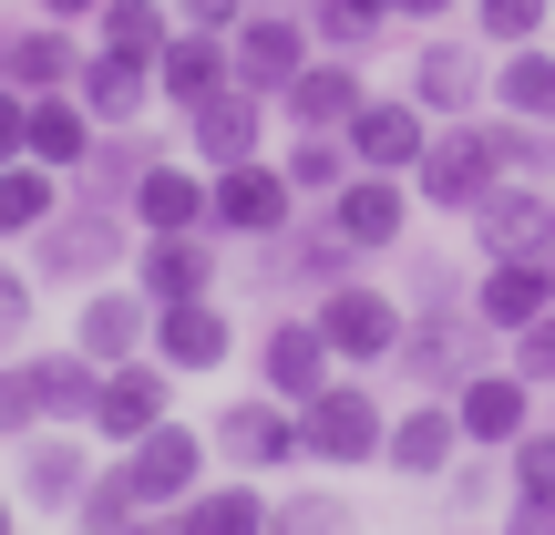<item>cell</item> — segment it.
Returning a JSON list of instances; mask_svg holds the SVG:
<instances>
[{"instance_id":"6da1fadb","label":"cell","mask_w":555,"mask_h":535,"mask_svg":"<svg viewBox=\"0 0 555 535\" xmlns=\"http://www.w3.org/2000/svg\"><path fill=\"white\" fill-rule=\"evenodd\" d=\"M494 186H504V155H494L483 124H442V135L422 144V165H412V196L442 206V217H474Z\"/></svg>"},{"instance_id":"7a4b0ae2","label":"cell","mask_w":555,"mask_h":535,"mask_svg":"<svg viewBox=\"0 0 555 535\" xmlns=\"http://www.w3.org/2000/svg\"><path fill=\"white\" fill-rule=\"evenodd\" d=\"M380 443H391V422H380V402L360 392V381H330V392L298 402V454L309 463H380Z\"/></svg>"},{"instance_id":"3957f363","label":"cell","mask_w":555,"mask_h":535,"mask_svg":"<svg viewBox=\"0 0 555 535\" xmlns=\"http://www.w3.org/2000/svg\"><path fill=\"white\" fill-rule=\"evenodd\" d=\"M288 206H298L288 165H268V155L217 165V176H206V238H278V227H288Z\"/></svg>"},{"instance_id":"277c9868","label":"cell","mask_w":555,"mask_h":535,"mask_svg":"<svg viewBox=\"0 0 555 535\" xmlns=\"http://www.w3.org/2000/svg\"><path fill=\"white\" fill-rule=\"evenodd\" d=\"M124 268V206H62L31 238V278H114Z\"/></svg>"},{"instance_id":"5b68a950","label":"cell","mask_w":555,"mask_h":535,"mask_svg":"<svg viewBox=\"0 0 555 535\" xmlns=\"http://www.w3.org/2000/svg\"><path fill=\"white\" fill-rule=\"evenodd\" d=\"M319 340H330V360H391L401 351V309L371 289V278H339V289H319Z\"/></svg>"},{"instance_id":"8992f818","label":"cell","mask_w":555,"mask_h":535,"mask_svg":"<svg viewBox=\"0 0 555 535\" xmlns=\"http://www.w3.org/2000/svg\"><path fill=\"white\" fill-rule=\"evenodd\" d=\"M401 227H412V176H371V165H350V186L330 196V238L350 247V258H380Z\"/></svg>"},{"instance_id":"52a82bcc","label":"cell","mask_w":555,"mask_h":535,"mask_svg":"<svg viewBox=\"0 0 555 535\" xmlns=\"http://www.w3.org/2000/svg\"><path fill=\"white\" fill-rule=\"evenodd\" d=\"M401 371L412 381H433V392H463V381H474V360H483V319H463V309H422V319H401Z\"/></svg>"},{"instance_id":"ba28073f","label":"cell","mask_w":555,"mask_h":535,"mask_svg":"<svg viewBox=\"0 0 555 535\" xmlns=\"http://www.w3.org/2000/svg\"><path fill=\"white\" fill-rule=\"evenodd\" d=\"M227 52H237V82H247V93H268V103H278L298 73H309L319 31H309V21H288V11H247L237 31H227Z\"/></svg>"},{"instance_id":"9c48e42d","label":"cell","mask_w":555,"mask_h":535,"mask_svg":"<svg viewBox=\"0 0 555 535\" xmlns=\"http://www.w3.org/2000/svg\"><path fill=\"white\" fill-rule=\"evenodd\" d=\"M196 474H206V443L185 433V422H155L144 443H124V484H134L144 515H176V505L196 495Z\"/></svg>"},{"instance_id":"30bf717a","label":"cell","mask_w":555,"mask_h":535,"mask_svg":"<svg viewBox=\"0 0 555 535\" xmlns=\"http://www.w3.org/2000/svg\"><path fill=\"white\" fill-rule=\"evenodd\" d=\"M206 454H227L237 474H278V463H298V412H288L278 392L227 402V412H217V433H206Z\"/></svg>"},{"instance_id":"8fae6325","label":"cell","mask_w":555,"mask_h":535,"mask_svg":"<svg viewBox=\"0 0 555 535\" xmlns=\"http://www.w3.org/2000/svg\"><path fill=\"white\" fill-rule=\"evenodd\" d=\"M474 238H483V258H545L555 247V196L525 186V176H504L494 196L474 206Z\"/></svg>"},{"instance_id":"7c38bea8","label":"cell","mask_w":555,"mask_h":535,"mask_svg":"<svg viewBox=\"0 0 555 535\" xmlns=\"http://www.w3.org/2000/svg\"><path fill=\"white\" fill-rule=\"evenodd\" d=\"M339 144H350V165H371V176H412L422 144H433V114H422V103H360V114L339 124Z\"/></svg>"},{"instance_id":"4fadbf2b","label":"cell","mask_w":555,"mask_h":535,"mask_svg":"<svg viewBox=\"0 0 555 535\" xmlns=\"http://www.w3.org/2000/svg\"><path fill=\"white\" fill-rule=\"evenodd\" d=\"M525 412H535V381H525V371H474V381L453 392V422H463V443H504V454H515V443L535 433Z\"/></svg>"},{"instance_id":"5bb4252c","label":"cell","mask_w":555,"mask_h":535,"mask_svg":"<svg viewBox=\"0 0 555 535\" xmlns=\"http://www.w3.org/2000/svg\"><path fill=\"white\" fill-rule=\"evenodd\" d=\"M185 135H196V165L217 176V165H247L268 135V93H247V82H227V93H206L196 114H185Z\"/></svg>"},{"instance_id":"9a60e30c","label":"cell","mask_w":555,"mask_h":535,"mask_svg":"<svg viewBox=\"0 0 555 535\" xmlns=\"http://www.w3.org/2000/svg\"><path fill=\"white\" fill-rule=\"evenodd\" d=\"M360 103H371V93H360V62H350V52H309V73L278 93V114H288L298 135H339Z\"/></svg>"},{"instance_id":"2e32d148","label":"cell","mask_w":555,"mask_h":535,"mask_svg":"<svg viewBox=\"0 0 555 535\" xmlns=\"http://www.w3.org/2000/svg\"><path fill=\"white\" fill-rule=\"evenodd\" d=\"M165 360H114V371H103V392H93V433L103 443H144L165 422Z\"/></svg>"},{"instance_id":"e0dca14e","label":"cell","mask_w":555,"mask_h":535,"mask_svg":"<svg viewBox=\"0 0 555 535\" xmlns=\"http://www.w3.org/2000/svg\"><path fill=\"white\" fill-rule=\"evenodd\" d=\"M545 309H555V268L545 258H483V278H474V319L483 330H535Z\"/></svg>"},{"instance_id":"ac0fdd59","label":"cell","mask_w":555,"mask_h":535,"mask_svg":"<svg viewBox=\"0 0 555 535\" xmlns=\"http://www.w3.org/2000/svg\"><path fill=\"white\" fill-rule=\"evenodd\" d=\"M144 351H155L165 371H217V360L237 351V330H227V309H217V298H165Z\"/></svg>"},{"instance_id":"d6986e66","label":"cell","mask_w":555,"mask_h":535,"mask_svg":"<svg viewBox=\"0 0 555 535\" xmlns=\"http://www.w3.org/2000/svg\"><path fill=\"white\" fill-rule=\"evenodd\" d=\"M258 371H268V392L288 402H309V392H330V340H319V319H268V340H258Z\"/></svg>"},{"instance_id":"ffe728a7","label":"cell","mask_w":555,"mask_h":535,"mask_svg":"<svg viewBox=\"0 0 555 535\" xmlns=\"http://www.w3.org/2000/svg\"><path fill=\"white\" fill-rule=\"evenodd\" d=\"M237 82V52H227V31H176L155 52V93L176 103V114H196L206 93H227Z\"/></svg>"},{"instance_id":"44dd1931","label":"cell","mask_w":555,"mask_h":535,"mask_svg":"<svg viewBox=\"0 0 555 535\" xmlns=\"http://www.w3.org/2000/svg\"><path fill=\"white\" fill-rule=\"evenodd\" d=\"M483 93H494V73H483L474 41H422V62H412V103L422 114H474Z\"/></svg>"},{"instance_id":"7402d4cb","label":"cell","mask_w":555,"mask_h":535,"mask_svg":"<svg viewBox=\"0 0 555 535\" xmlns=\"http://www.w3.org/2000/svg\"><path fill=\"white\" fill-rule=\"evenodd\" d=\"M73 103H82L93 124H134L144 103H155V62H124V52H103V41H93L82 73H73Z\"/></svg>"},{"instance_id":"603a6c76","label":"cell","mask_w":555,"mask_h":535,"mask_svg":"<svg viewBox=\"0 0 555 535\" xmlns=\"http://www.w3.org/2000/svg\"><path fill=\"white\" fill-rule=\"evenodd\" d=\"M124 217H134L144 238H185V227H206V176H196V165H165V155H155Z\"/></svg>"},{"instance_id":"cb8c5ba5","label":"cell","mask_w":555,"mask_h":535,"mask_svg":"<svg viewBox=\"0 0 555 535\" xmlns=\"http://www.w3.org/2000/svg\"><path fill=\"white\" fill-rule=\"evenodd\" d=\"M134 278H144V298H206L217 289V247H206V227H185V238H144V258H134Z\"/></svg>"},{"instance_id":"d4e9b609","label":"cell","mask_w":555,"mask_h":535,"mask_svg":"<svg viewBox=\"0 0 555 535\" xmlns=\"http://www.w3.org/2000/svg\"><path fill=\"white\" fill-rule=\"evenodd\" d=\"M144 340H155V298H124V289L82 298V340L73 351H93L103 371H114V360H144Z\"/></svg>"},{"instance_id":"484cf974","label":"cell","mask_w":555,"mask_h":535,"mask_svg":"<svg viewBox=\"0 0 555 535\" xmlns=\"http://www.w3.org/2000/svg\"><path fill=\"white\" fill-rule=\"evenodd\" d=\"M144 165H155V144L144 135H93V155L73 165V186H82V206H134V186H144Z\"/></svg>"},{"instance_id":"4316f807","label":"cell","mask_w":555,"mask_h":535,"mask_svg":"<svg viewBox=\"0 0 555 535\" xmlns=\"http://www.w3.org/2000/svg\"><path fill=\"white\" fill-rule=\"evenodd\" d=\"M165 535H268V495L258 484H196L165 515Z\"/></svg>"},{"instance_id":"83f0119b","label":"cell","mask_w":555,"mask_h":535,"mask_svg":"<svg viewBox=\"0 0 555 535\" xmlns=\"http://www.w3.org/2000/svg\"><path fill=\"white\" fill-rule=\"evenodd\" d=\"M93 135H103V124H93V114L73 103V82H62V93H31V165L73 176V165L93 155Z\"/></svg>"},{"instance_id":"f1b7e54d","label":"cell","mask_w":555,"mask_h":535,"mask_svg":"<svg viewBox=\"0 0 555 535\" xmlns=\"http://www.w3.org/2000/svg\"><path fill=\"white\" fill-rule=\"evenodd\" d=\"M453 454H463V422L442 412V402L401 412V422H391V443H380V463H391V474H442Z\"/></svg>"},{"instance_id":"f546056e","label":"cell","mask_w":555,"mask_h":535,"mask_svg":"<svg viewBox=\"0 0 555 535\" xmlns=\"http://www.w3.org/2000/svg\"><path fill=\"white\" fill-rule=\"evenodd\" d=\"M258 247H268V278H309V289H339V278H350V247H339L330 227H278Z\"/></svg>"},{"instance_id":"4dcf8cb0","label":"cell","mask_w":555,"mask_h":535,"mask_svg":"<svg viewBox=\"0 0 555 535\" xmlns=\"http://www.w3.org/2000/svg\"><path fill=\"white\" fill-rule=\"evenodd\" d=\"M494 103L525 114V124H555V52L545 41H515V52L494 62Z\"/></svg>"},{"instance_id":"1f68e13d","label":"cell","mask_w":555,"mask_h":535,"mask_svg":"<svg viewBox=\"0 0 555 535\" xmlns=\"http://www.w3.org/2000/svg\"><path fill=\"white\" fill-rule=\"evenodd\" d=\"M62 217V176L52 165H0V238H41V227Z\"/></svg>"},{"instance_id":"d6a6232c","label":"cell","mask_w":555,"mask_h":535,"mask_svg":"<svg viewBox=\"0 0 555 535\" xmlns=\"http://www.w3.org/2000/svg\"><path fill=\"white\" fill-rule=\"evenodd\" d=\"M93 41H103V52H124V62H155L165 41H176V11H165V0H103V11H93Z\"/></svg>"},{"instance_id":"836d02e7","label":"cell","mask_w":555,"mask_h":535,"mask_svg":"<svg viewBox=\"0 0 555 535\" xmlns=\"http://www.w3.org/2000/svg\"><path fill=\"white\" fill-rule=\"evenodd\" d=\"M31 381H41V422H93L103 360L93 351H52V360H31Z\"/></svg>"},{"instance_id":"e575fe53","label":"cell","mask_w":555,"mask_h":535,"mask_svg":"<svg viewBox=\"0 0 555 535\" xmlns=\"http://www.w3.org/2000/svg\"><path fill=\"white\" fill-rule=\"evenodd\" d=\"M73 73H82L73 21H52V31H11V82H21V93H62Z\"/></svg>"},{"instance_id":"d590c367","label":"cell","mask_w":555,"mask_h":535,"mask_svg":"<svg viewBox=\"0 0 555 535\" xmlns=\"http://www.w3.org/2000/svg\"><path fill=\"white\" fill-rule=\"evenodd\" d=\"M82 484H93L82 443H41V433H31V454H21V495H31V505H73Z\"/></svg>"},{"instance_id":"8d00e7d4","label":"cell","mask_w":555,"mask_h":535,"mask_svg":"<svg viewBox=\"0 0 555 535\" xmlns=\"http://www.w3.org/2000/svg\"><path fill=\"white\" fill-rule=\"evenodd\" d=\"M391 21H401L391 0H319V11H309V31L330 41V52H371V41L391 31Z\"/></svg>"},{"instance_id":"74e56055","label":"cell","mask_w":555,"mask_h":535,"mask_svg":"<svg viewBox=\"0 0 555 535\" xmlns=\"http://www.w3.org/2000/svg\"><path fill=\"white\" fill-rule=\"evenodd\" d=\"M288 186L298 196H339V186H350V144L339 135H298L288 144Z\"/></svg>"},{"instance_id":"f35d334b","label":"cell","mask_w":555,"mask_h":535,"mask_svg":"<svg viewBox=\"0 0 555 535\" xmlns=\"http://www.w3.org/2000/svg\"><path fill=\"white\" fill-rule=\"evenodd\" d=\"M494 135V155H504V176H555V144H545V124H525V114H504V124H483Z\"/></svg>"},{"instance_id":"ab89813d","label":"cell","mask_w":555,"mask_h":535,"mask_svg":"<svg viewBox=\"0 0 555 535\" xmlns=\"http://www.w3.org/2000/svg\"><path fill=\"white\" fill-rule=\"evenodd\" d=\"M73 515H82V535H114V525H134V515H144V505H134V484H124V463L82 484V495H73Z\"/></svg>"},{"instance_id":"60d3db41","label":"cell","mask_w":555,"mask_h":535,"mask_svg":"<svg viewBox=\"0 0 555 535\" xmlns=\"http://www.w3.org/2000/svg\"><path fill=\"white\" fill-rule=\"evenodd\" d=\"M41 433V381L31 360H0V443H31Z\"/></svg>"},{"instance_id":"b9f144b4","label":"cell","mask_w":555,"mask_h":535,"mask_svg":"<svg viewBox=\"0 0 555 535\" xmlns=\"http://www.w3.org/2000/svg\"><path fill=\"white\" fill-rule=\"evenodd\" d=\"M545 21H555V0H474V31L504 41V52H515V41H535Z\"/></svg>"},{"instance_id":"7bdbcfd3","label":"cell","mask_w":555,"mask_h":535,"mask_svg":"<svg viewBox=\"0 0 555 535\" xmlns=\"http://www.w3.org/2000/svg\"><path fill=\"white\" fill-rule=\"evenodd\" d=\"M515 505L555 515V433H525V443H515Z\"/></svg>"},{"instance_id":"ee69618b","label":"cell","mask_w":555,"mask_h":535,"mask_svg":"<svg viewBox=\"0 0 555 535\" xmlns=\"http://www.w3.org/2000/svg\"><path fill=\"white\" fill-rule=\"evenodd\" d=\"M350 515H339L330 495H288V505H268V535H339Z\"/></svg>"},{"instance_id":"f6af8a7d","label":"cell","mask_w":555,"mask_h":535,"mask_svg":"<svg viewBox=\"0 0 555 535\" xmlns=\"http://www.w3.org/2000/svg\"><path fill=\"white\" fill-rule=\"evenodd\" d=\"M31 289H41L31 268H11V258H0V351H11V340L31 330Z\"/></svg>"},{"instance_id":"bcb514c9","label":"cell","mask_w":555,"mask_h":535,"mask_svg":"<svg viewBox=\"0 0 555 535\" xmlns=\"http://www.w3.org/2000/svg\"><path fill=\"white\" fill-rule=\"evenodd\" d=\"M21 155H31V93L0 82V165H21Z\"/></svg>"},{"instance_id":"7dc6e473","label":"cell","mask_w":555,"mask_h":535,"mask_svg":"<svg viewBox=\"0 0 555 535\" xmlns=\"http://www.w3.org/2000/svg\"><path fill=\"white\" fill-rule=\"evenodd\" d=\"M258 0H176V31H237Z\"/></svg>"},{"instance_id":"c3c4849f","label":"cell","mask_w":555,"mask_h":535,"mask_svg":"<svg viewBox=\"0 0 555 535\" xmlns=\"http://www.w3.org/2000/svg\"><path fill=\"white\" fill-rule=\"evenodd\" d=\"M515 371L525 381H555V309L535 319V330H515Z\"/></svg>"},{"instance_id":"681fc988","label":"cell","mask_w":555,"mask_h":535,"mask_svg":"<svg viewBox=\"0 0 555 535\" xmlns=\"http://www.w3.org/2000/svg\"><path fill=\"white\" fill-rule=\"evenodd\" d=\"M103 0H41V21H93Z\"/></svg>"},{"instance_id":"f907efd6","label":"cell","mask_w":555,"mask_h":535,"mask_svg":"<svg viewBox=\"0 0 555 535\" xmlns=\"http://www.w3.org/2000/svg\"><path fill=\"white\" fill-rule=\"evenodd\" d=\"M391 11H401V21H442L453 0H391Z\"/></svg>"},{"instance_id":"816d5d0a","label":"cell","mask_w":555,"mask_h":535,"mask_svg":"<svg viewBox=\"0 0 555 535\" xmlns=\"http://www.w3.org/2000/svg\"><path fill=\"white\" fill-rule=\"evenodd\" d=\"M515 535H555V515H535V505H515Z\"/></svg>"},{"instance_id":"f5cc1de1","label":"cell","mask_w":555,"mask_h":535,"mask_svg":"<svg viewBox=\"0 0 555 535\" xmlns=\"http://www.w3.org/2000/svg\"><path fill=\"white\" fill-rule=\"evenodd\" d=\"M0 82H11V31H0Z\"/></svg>"},{"instance_id":"db71d44e","label":"cell","mask_w":555,"mask_h":535,"mask_svg":"<svg viewBox=\"0 0 555 535\" xmlns=\"http://www.w3.org/2000/svg\"><path fill=\"white\" fill-rule=\"evenodd\" d=\"M0 535H21V525H11V495H0Z\"/></svg>"},{"instance_id":"11a10c76","label":"cell","mask_w":555,"mask_h":535,"mask_svg":"<svg viewBox=\"0 0 555 535\" xmlns=\"http://www.w3.org/2000/svg\"><path fill=\"white\" fill-rule=\"evenodd\" d=\"M114 535H165V525H114Z\"/></svg>"},{"instance_id":"9f6ffc18","label":"cell","mask_w":555,"mask_h":535,"mask_svg":"<svg viewBox=\"0 0 555 535\" xmlns=\"http://www.w3.org/2000/svg\"><path fill=\"white\" fill-rule=\"evenodd\" d=\"M545 268H555V247H545Z\"/></svg>"}]
</instances>
